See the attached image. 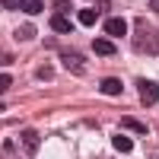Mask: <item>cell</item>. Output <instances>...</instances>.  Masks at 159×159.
Masks as SVG:
<instances>
[{"instance_id":"obj_1","label":"cell","mask_w":159,"mask_h":159,"mask_svg":"<svg viewBox=\"0 0 159 159\" xmlns=\"http://www.w3.org/2000/svg\"><path fill=\"white\" fill-rule=\"evenodd\" d=\"M134 45L143 48L147 54H156L159 51V32H153V25L150 22H143V19H134Z\"/></svg>"},{"instance_id":"obj_2","label":"cell","mask_w":159,"mask_h":159,"mask_svg":"<svg viewBox=\"0 0 159 159\" xmlns=\"http://www.w3.org/2000/svg\"><path fill=\"white\" fill-rule=\"evenodd\" d=\"M134 86H137V92H140V102H143V105H153V102L159 99V83H153V80L137 76Z\"/></svg>"},{"instance_id":"obj_3","label":"cell","mask_w":159,"mask_h":159,"mask_svg":"<svg viewBox=\"0 0 159 159\" xmlns=\"http://www.w3.org/2000/svg\"><path fill=\"white\" fill-rule=\"evenodd\" d=\"M61 64H64L70 73H83V70H86L83 54H76V51H61Z\"/></svg>"},{"instance_id":"obj_4","label":"cell","mask_w":159,"mask_h":159,"mask_svg":"<svg viewBox=\"0 0 159 159\" xmlns=\"http://www.w3.org/2000/svg\"><path fill=\"white\" fill-rule=\"evenodd\" d=\"M105 32H108L111 38H121V35H127V22L118 19V16H111V19H105Z\"/></svg>"},{"instance_id":"obj_5","label":"cell","mask_w":159,"mask_h":159,"mask_svg":"<svg viewBox=\"0 0 159 159\" xmlns=\"http://www.w3.org/2000/svg\"><path fill=\"white\" fill-rule=\"evenodd\" d=\"M51 29L61 32V35H67V32H73V22L64 16V13H54V19H51Z\"/></svg>"},{"instance_id":"obj_6","label":"cell","mask_w":159,"mask_h":159,"mask_svg":"<svg viewBox=\"0 0 159 159\" xmlns=\"http://www.w3.org/2000/svg\"><path fill=\"white\" fill-rule=\"evenodd\" d=\"M99 89L105 92V96H118V92H121V80H115V76H105L102 83H99Z\"/></svg>"},{"instance_id":"obj_7","label":"cell","mask_w":159,"mask_h":159,"mask_svg":"<svg viewBox=\"0 0 159 159\" xmlns=\"http://www.w3.org/2000/svg\"><path fill=\"white\" fill-rule=\"evenodd\" d=\"M92 51H96L99 57H108V54H115V45L108 38H96V42H92Z\"/></svg>"},{"instance_id":"obj_8","label":"cell","mask_w":159,"mask_h":159,"mask_svg":"<svg viewBox=\"0 0 159 159\" xmlns=\"http://www.w3.org/2000/svg\"><path fill=\"white\" fill-rule=\"evenodd\" d=\"M121 127L134 130V134H150V127L143 124V121H137V118H124V121H121Z\"/></svg>"},{"instance_id":"obj_9","label":"cell","mask_w":159,"mask_h":159,"mask_svg":"<svg viewBox=\"0 0 159 159\" xmlns=\"http://www.w3.org/2000/svg\"><path fill=\"white\" fill-rule=\"evenodd\" d=\"M19 10L35 16V13H42V0H19Z\"/></svg>"},{"instance_id":"obj_10","label":"cell","mask_w":159,"mask_h":159,"mask_svg":"<svg viewBox=\"0 0 159 159\" xmlns=\"http://www.w3.org/2000/svg\"><path fill=\"white\" fill-rule=\"evenodd\" d=\"M111 147H115L118 153H130V150H134V143H130L127 137H121V134H118V137L111 140Z\"/></svg>"},{"instance_id":"obj_11","label":"cell","mask_w":159,"mask_h":159,"mask_svg":"<svg viewBox=\"0 0 159 159\" xmlns=\"http://www.w3.org/2000/svg\"><path fill=\"white\" fill-rule=\"evenodd\" d=\"M96 19H99V10H80V22L83 25H92Z\"/></svg>"},{"instance_id":"obj_12","label":"cell","mask_w":159,"mask_h":159,"mask_svg":"<svg viewBox=\"0 0 159 159\" xmlns=\"http://www.w3.org/2000/svg\"><path fill=\"white\" fill-rule=\"evenodd\" d=\"M22 143H25V147H29L25 153H35V147H38V137L32 134V130H22Z\"/></svg>"},{"instance_id":"obj_13","label":"cell","mask_w":159,"mask_h":159,"mask_svg":"<svg viewBox=\"0 0 159 159\" xmlns=\"http://www.w3.org/2000/svg\"><path fill=\"white\" fill-rule=\"evenodd\" d=\"M32 35H35V25H19V29H16L19 42H25V38H32Z\"/></svg>"},{"instance_id":"obj_14","label":"cell","mask_w":159,"mask_h":159,"mask_svg":"<svg viewBox=\"0 0 159 159\" xmlns=\"http://www.w3.org/2000/svg\"><path fill=\"white\" fill-rule=\"evenodd\" d=\"M10 83H13V80H10V73H0V96H3V92L10 89Z\"/></svg>"},{"instance_id":"obj_15","label":"cell","mask_w":159,"mask_h":159,"mask_svg":"<svg viewBox=\"0 0 159 159\" xmlns=\"http://www.w3.org/2000/svg\"><path fill=\"white\" fill-rule=\"evenodd\" d=\"M70 10V0H54V13H67Z\"/></svg>"},{"instance_id":"obj_16","label":"cell","mask_w":159,"mask_h":159,"mask_svg":"<svg viewBox=\"0 0 159 159\" xmlns=\"http://www.w3.org/2000/svg\"><path fill=\"white\" fill-rule=\"evenodd\" d=\"M51 76H54V70H51V67H42V70H38V80H45V83H48Z\"/></svg>"},{"instance_id":"obj_17","label":"cell","mask_w":159,"mask_h":159,"mask_svg":"<svg viewBox=\"0 0 159 159\" xmlns=\"http://www.w3.org/2000/svg\"><path fill=\"white\" fill-rule=\"evenodd\" d=\"M3 7H7V10H16V7H19V0H3Z\"/></svg>"},{"instance_id":"obj_18","label":"cell","mask_w":159,"mask_h":159,"mask_svg":"<svg viewBox=\"0 0 159 159\" xmlns=\"http://www.w3.org/2000/svg\"><path fill=\"white\" fill-rule=\"evenodd\" d=\"M13 61V54H3V51H0V64H10Z\"/></svg>"},{"instance_id":"obj_19","label":"cell","mask_w":159,"mask_h":159,"mask_svg":"<svg viewBox=\"0 0 159 159\" xmlns=\"http://www.w3.org/2000/svg\"><path fill=\"white\" fill-rule=\"evenodd\" d=\"M150 10H156V13H159V0H150Z\"/></svg>"}]
</instances>
